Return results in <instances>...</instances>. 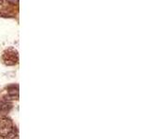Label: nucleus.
<instances>
[{
	"label": "nucleus",
	"mask_w": 148,
	"mask_h": 139,
	"mask_svg": "<svg viewBox=\"0 0 148 139\" xmlns=\"http://www.w3.org/2000/svg\"><path fill=\"white\" fill-rule=\"evenodd\" d=\"M8 1H9L10 3H13V4H15V3H18V0H8Z\"/></svg>",
	"instance_id": "3"
},
{
	"label": "nucleus",
	"mask_w": 148,
	"mask_h": 139,
	"mask_svg": "<svg viewBox=\"0 0 148 139\" xmlns=\"http://www.w3.org/2000/svg\"><path fill=\"white\" fill-rule=\"evenodd\" d=\"M2 2H3V0H0V4H2Z\"/></svg>",
	"instance_id": "4"
},
{
	"label": "nucleus",
	"mask_w": 148,
	"mask_h": 139,
	"mask_svg": "<svg viewBox=\"0 0 148 139\" xmlns=\"http://www.w3.org/2000/svg\"><path fill=\"white\" fill-rule=\"evenodd\" d=\"M2 59H3V62L5 64L8 65V66L16 64L18 62V59L17 51L14 50V49H8V50H6L3 53Z\"/></svg>",
	"instance_id": "2"
},
{
	"label": "nucleus",
	"mask_w": 148,
	"mask_h": 139,
	"mask_svg": "<svg viewBox=\"0 0 148 139\" xmlns=\"http://www.w3.org/2000/svg\"><path fill=\"white\" fill-rule=\"evenodd\" d=\"M16 136L15 127L10 120L7 118L0 119V136L6 138H13Z\"/></svg>",
	"instance_id": "1"
}]
</instances>
